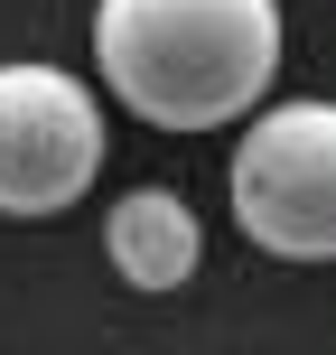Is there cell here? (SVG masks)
<instances>
[{"label":"cell","instance_id":"obj_1","mask_svg":"<svg viewBox=\"0 0 336 355\" xmlns=\"http://www.w3.org/2000/svg\"><path fill=\"white\" fill-rule=\"evenodd\" d=\"M94 66L150 131H224L281 75V0H94Z\"/></svg>","mask_w":336,"mask_h":355},{"label":"cell","instance_id":"obj_4","mask_svg":"<svg viewBox=\"0 0 336 355\" xmlns=\"http://www.w3.org/2000/svg\"><path fill=\"white\" fill-rule=\"evenodd\" d=\"M103 252H112V271H122L131 290H187L196 281V262H206V225H196V206L177 187H131V196H112V215H103Z\"/></svg>","mask_w":336,"mask_h":355},{"label":"cell","instance_id":"obj_2","mask_svg":"<svg viewBox=\"0 0 336 355\" xmlns=\"http://www.w3.org/2000/svg\"><path fill=\"white\" fill-rule=\"evenodd\" d=\"M233 225L281 262L336 252V103H262V122L233 141Z\"/></svg>","mask_w":336,"mask_h":355},{"label":"cell","instance_id":"obj_3","mask_svg":"<svg viewBox=\"0 0 336 355\" xmlns=\"http://www.w3.org/2000/svg\"><path fill=\"white\" fill-rule=\"evenodd\" d=\"M103 168V103L66 66H0V215H66Z\"/></svg>","mask_w":336,"mask_h":355}]
</instances>
